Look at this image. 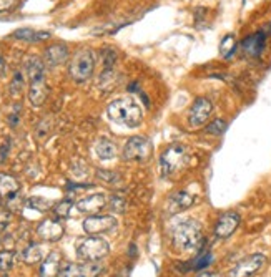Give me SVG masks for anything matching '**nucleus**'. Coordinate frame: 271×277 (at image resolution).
Listing matches in <instances>:
<instances>
[{
	"mask_svg": "<svg viewBox=\"0 0 271 277\" xmlns=\"http://www.w3.org/2000/svg\"><path fill=\"white\" fill-rule=\"evenodd\" d=\"M213 112V104L208 98H196L195 103L191 104L190 108V113H188V124L191 128H198V126H203L210 114Z\"/></svg>",
	"mask_w": 271,
	"mask_h": 277,
	"instance_id": "nucleus-8",
	"label": "nucleus"
},
{
	"mask_svg": "<svg viewBox=\"0 0 271 277\" xmlns=\"http://www.w3.org/2000/svg\"><path fill=\"white\" fill-rule=\"evenodd\" d=\"M264 260H266V258H264L263 254L248 256V258H244L243 260H239V262L234 266V268L231 269L230 276L231 277H251L263 268Z\"/></svg>",
	"mask_w": 271,
	"mask_h": 277,
	"instance_id": "nucleus-9",
	"label": "nucleus"
},
{
	"mask_svg": "<svg viewBox=\"0 0 271 277\" xmlns=\"http://www.w3.org/2000/svg\"><path fill=\"white\" fill-rule=\"evenodd\" d=\"M239 222H241V218H239L238 212H234V211L223 212L221 216L218 218V222L215 226V236L218 239H228L238 229Z\"/></svg>",
	"mask_w": 271,
	"mask_h": 277,
	"instance_id": "nucleus-11",
	"label": "nucleus"
},
{
	"mask_svg": "<svg viewBox=\"0 0 271 277\" xmlns=\"http://www.w3.org/2000/svg\"><path fill=\"white\" fill-rule=\"evenodd\" d=\"M62 268V256L60 252H50L47 258L42 260L40 266V277H59Z\"/></svg>",
	"mask_w": 271,
	"mask_h": 277,
	"instance_id": "nucleus-17",
	"label": "nucleus"
},
{
	"mask_svg": "<svg viewBox=\"0 0 271 277\" xmlns=\"http://www.w3.org/2000/svg\"><path fill=\"white\" fill-rule=\"evenodd\" d=\"M110 252V246L100 236H88L77 244V256L88 262H100Z\"/></svg>",
	"mask_w": 271,
	"mask_h": 277,
	"instance_id": "nucleus-3",
	"label": "nucleus"
},
{
	"mask_svg": "<svg viewBox=\"0 0 271 277\" xmlns=\"http://www.w3.org/2000/svg\"><path fill=\"white\" fill-rule=\"evenodd\" d=\"M25 72L32 80H37V78H44L45 76V64L44 60H40L39 56H30V58L25 62Z\"/></svg>",
	"mask_w": 271,
	"mask_h": 277,
	"instance_id": "nucleus-21",
	"label": "nucleus"
},
{
	"mask_svg": "<svg viewBox=\"0 0 271 277\" xmlns=\"http://www.w3.org/2000/svg\"><path fill=\"white\" fill-rule=\"evenodd\" d=\"M152 144L145 136L130 138L123 146L122 156L125 161H145L150 156Z\"/></svg>",
	"mask_w": 271,
	"mask_h": 277,
	"instance_id": "nucleus-7",
	"label": "nucleus"
},
{
	"mask_svg": "<svg viewBox=\"0 0 271 277\" xmlns=\"http://www.w3.org/2000/svg\"><path fill=\"white\" fill-rule=\"evenodd\" d=\"M22 88H24V75L20 72H17L12 78V83H10V93H12L14 96H17L20 95Z\"/></svg>",
	"mask_w": 271,
	"mask_h": 277,
	"instance_id": "nucleus-30",
	"label": "nucleus"
},
{
	"mask_svg": "<svg viewBox=\"0 0 271 277\" xmlns=\"http://www.w3.org/2000/svg\"><path fill=\"white\" fill-rule=\"evenodd\" d=\"M264 44H266V35H264L263 32H256V34L246 36V38L241 42V46L248 55L258 56L263 52Z\"/></svg>",
	"mask_w": 271,
	"mask_h": 277,
	"instance_id": "nucleus-18",
	"label": "nucleus"
},
{
	"mask_svg": "<svg viewBox=\"0 0 271 277\" xmlns=\"http://www.w3.org/2000/svg\"><path fill=\"white\" fill-rule=\"evenodd\" d=\"M15 264V252L14 250H0V270L7 272Z\"/></svg>",
	"mask_w": 271,
	"mask_h": 277,
	"instance_id": "nucleus-27",
	"label": "nucleus"
},
{
	"mask_svg": "<svg viewBox=\"0 0 271 277\" xmlns=\"http://www.w3.org/2000/svg\"><path fill=\"white\" fill-rule=\"evenodd\" d=\"M211 260H213V256L211 252H200V256L195 259V262L191 264V269H195V270H203V269H206L208 266L211 264Z\"/></svg>",
	"mask_w": 271,
	"mask_h": 277,
	"instance_id": "nucleus-28",
	"label": "nucleus"
},
{
	"mask_svg": "<svg viewBox=\"0 0 271 277\" xmlns=\"http://www.w3.org/2000/svg\"><path fill=\"white\" fill-rule=\"evenodd\" d=\"M103 266L100 262H85L82 264H75V262H69L62 269V276L64 277H98L102 274Z\"/></svg>",
	"mask_w": 271,
	"mask_h": 277,
	"instance_id": "nucleus-10",
	"label": "nucleus"
},
{
	"mask_svg": "<svg viewBox=\"0 0 271 277\" xmlns=\"http://www.w3.org/2000/svg\"><path fill=\"white\" fill-rule=\"evenodd\" d=\"M47 95H49V86H47L45 76L44 78H37V80L30 82L29 86V102L34 104V106H42L47 100Z\"/></svg>",
	"mask_w": 271,
	"mask_h": 277,
	"instance_id": "nucleus-16",
	"label": "nucleus"
},
{
	"mask_svg": "<svg viewBox=\"0 0 271 277\" xmlns=\"http://www.w3.org/2000/svg\"><path fill=\"white\" fill-rule=\"evenodd\" d=\"M25 208L29 209H35L39 212H45L50 209V201L44 200V198H39V196H34V198H29L27 202H25Z\"/></svg>",
	"mask_w": 271,
	"mask_h": 277,
	"instance_id": "nucleus-24",
	"label": "nucleus"
},
{
	"mask_svg": "<svg viewBox=\"0 0 271 277\" xmlns=\"http://www.w3.org/2000/svg\"><path fill=\"white\" fill-rule=\"evenodd\" d=\"M186 161V148L183 144H171L168 146L160 158V168L163 176H171L175 171H178Z\"/></svg>",
	"mask_w": 271,
	"mask_h": 277,
	"instance_id": "nucleus-5",
	"label": "nucleus"
},
{
	"mask_svg": "<svg viewBox=\"0 0 271 277\" xmlns=\"http://www.w3.org/2000/svg\"><path fill=\"white\" fill-rule=\"evenodd\" d=\"M72 208H74V202H72L70 200H64V201L57 202V204L54 206V212H55V216H57V218L65 219V218H69V216H70Z\"/></svg>",
	"mask_w": 271,
	"mask_h": 277,
	"instance_id": "nucleus-26",
	"label": "nucleus"
},
{
	"mask_svg": "<svg viewBox=\"0 0 271 277\" xmlns=\"http://www.w3.org/2000/svg\"><path fill=\"white\" fill-rule=\"evenodd\" d=\"M22 259H24V262L25 264H29V266H34V264H39L42 259H44V252H42V248L39 244H29L27 248L24 249V252H22Z\"/></svg>",
	"mask_w": 271,
	"mask_h": 277,
	"instance_id": "nucleus-23",
	"label": "nucleus"
},
{
	"mask_svg": "<svg viewBox=\"0 0 271 277\" xmlns=\"http://www.w3.org/2000/svg\"><path fill=\"white\" fill-rule=\"evenodd\" d=\"M108 118L113 123L127 128H137L143 122V110L133 98H117L107 108Z\"/></svg>",
	"mask_w": 271,
	"mask_h": 277,
	"instance_id": "nucleus-1",
	"label": "nucleus"
},
{
	"mask_svg": "<svg viewBox=\"0 0 271 277\" xmlns=\"http://www.w3.org/2000/svg\"><path fill=\"white\" fill-rule=\"evenodd\" d=\"M226 122L225 120H215V122H211L210 124L206 126V132L210 133V134H215V136H220V134H223L226 132Z\"/></svg>",
	"mask_w": 271,
	"mask_h": 277,
	"instance_id": "nucleus-29",
	"label": "nucleus"
},
{
	"mask_svg": "<svg viewBox=\"0 0 271 277\" xmlns=\"http://www.w3.org/2000/svg\"><path fill=\"white\" fill-rule=\"evenodd\" d=\"M69 58V48L65 45H52L45 50V56H44V64L49 68H55L62 64H65V60Z\"/></svg>",
	"mask_w": 271,
	"mask_h": 277,
	"instance_id": "nucleus-15",
	"label": "nucleus"
},
{
	"mask_svg": "<svg viewBox=\"0 0 271 277\" xmlns=\"http://www.w3.org/2000/svg\"><path fill=\"white\" fill-rule=\"evenodd\" d=\"M195 196L188 191H176L175 194L170 196L168 204H166V211L170 214H178L190 209L195 204Z\"/></svg>",
	"mask_w": 271,
	"mask_h": 277,
	"instance_id": "nucleus-13",
	"label": "nucleus"
},
{
	"mask_svg": "<svg viewBox=\"0 0 271 277\" xmlns=\"http://www.w3.org/2000/svg\"><path fill=\"white\" fill-rule=\"evenodd\" d=\"M198 277H220V274H216V272H201Z\"/></svg>",
	"mask_w": 271,
	"mask_h": 277,
	"instance_id": "nucleus-36",
	"label": "nucleus"
},
{
	"mask_svg": "<svg viewBox=\"0 0 271 277\" xmlns=\"http://www.w3.org/2000/svg\"><path fill=\"white\" fill-rule=\"evenodd\" d=\"M37 234L44 241L49 242H57L64 238L65 228L59 219H44L37 226Z\"/></svg>",
	"mask_w": 271,
	"mask_h": 277,
	"instance_id": "nucleus-12",
	"label": "nucleus"
},
{
	"mask_svg": "<svg viewBox=\"0 0 271 277\" xmlns=\"http://www.w3.org/2000/svg\"><path fill=\"white\" fill-rule=\"evenodd\" d=\"M14 36L25 42H42L50 38V32H37L34 28H19L14 32Z\"/></svg>",
	"mask_w": 271,
	"mask_h": 277,
	"instance_id": "nucleus-22",
	"label": "nucleus"
},
{
	"mask_svg": "<svg viewBox=\"0 0 271 277\" xmlns=\"http://www.w3.org/2000/svg\"><path fill=\"white\" fill-rule=\"evenodd\" d=\"M20 184L14 176L0 173V198H5L7 201H10L12 198L19 196Z\"/></svg>",
	"mask_w": 271,
	"mask_h": 277,
	"instance_id": "nucleus-19",
	"label": "nucleus"
},
{
	"mask_svg": "<svg viewBox=\"0 0 271 277\" xmlns=\"http://www.w3.org/2000/svg\"><path fill=\"white\" fill-rule=\"evenodd\" d=\"M203 244V229L201 224L195 219H185L178 222L173 229V246L178 250L190 252L198 250Z\"/></svg>",
	"mask_w": 271,
	"mask_h": 277,
	"instance_id": "nucleus-2",
	"label": "nucleus"
},
{
	"mask_svg": "<svg viewBox=\"0 0 271 277\" xmlns=\"http://www.w3.org/2000/svg\"><path fill=\"white\" fill-rule=\"evenodd\" d=\"M220 52L225 58H230V56L236 52V42H234V36L230 34L226 35L225 38L221 40V45H220Z\"/></svg>",
	"mask_w": 271,
	"mask_h": 277,
	"instance_id": "nucleus-25",
	"label": "nucleus"
},
{
	"mask_svg": "<svg viewBox=\"0 0 271 277\" xmlns=\"http://www.w3.org/2000/svg\"><path fill=\"white\" fill-rule=\"evenodd\" d=\"M110 209L113 212H123L125 211V208H127V202H125L123 198H120V196H113L112 200H110Z\"/></svg>",
	"mask_w": 271,
	"mask_h": 277,
	"instance_id": "nucleus-31",
	"label": "nucleus"
},
{
	"mask_svg": "<svg viewBox=\"0 0 271 277\" xmlns=\"http://www.w3.org/2000/svg\"><path fill=\"white\" fill-rule=\"evenodd\" d=\"M10 221H12V219H10V214L5 211H0V232H4L5 229L9 228Z\"/></svg>",
	"mask_w": 271,
	"mask_h": 277,
	"instance_id": "nucleus-33",
	"label": "nucleus"
},
{
	"mask_svg": "<svg viewBox=\"0 0 271 277\" xmlns=\"http://www.w3.org/2000/svg\"><path fill=\"white\" fill-rule=\"evenodd\" d=\"M4 277H7V276H4Z\"/></svg>",
	"mask_w": 271,
	"mask_h": 277,
	"instance_id": "nucleus-38",
	"label": "nucleus"
},
{
	"mask_svg": "<svg viewBox=\"0 0 271 277\" xmlns=\"http://www.w3.org/2000/svg\"><path fill=\"white\" fill-rule=\"evenodd\" d=\"M95 154L100 160H113L117 156V144L108 138H100L95 144Z\"/></svg>",
	"mask_w": 271,
	"mask_h": 277,
	"instance_id": "nucleus-20",
	"label": "nucleus"
},
{
	"mask_svg": "<svg viewBox=\"0 0 271 277\" xmlns=\"http://www.w3.org/2000/svg\"><path fill=\"white\" fill-rule=\"evenodd\" d=\"M15 0H0V12H5L10 7H14Z\"/></svg>",
	"mask_w": 271,
	"mask_h": 277,
	"instance_id": "nucleus-34",
	"label": "nucleus"
},
{
	"mask_svg": "<svg viewBox=\"0 0 271 277\" xmlns=\"http://www.w3.org/2000/svg\"><path fill=\"white\" fill-rule=\"evenodd\" d=\"M103 208H107V198L102 192H95V194H90L87 198H83L77 202V209L80 212H87V214H97L100 212Z\"/></svg>",
	"mask_w": 271,
	"mask_h": 277,
	"instance_id": "nucleus-14",
	"label": "nucleus"
},
{
	"mask_svg": "<svg viewBox=\"0 0 271 277\" xmlns=\"http://www.w3.org/2000/svg\"><path fill=\"white\" fill-rule=\"evenodd\" d=\"M82 226L88 236H100V234L110 232L117 228V219L110 214H92L83 221Z\"/></svg>",
	"mask_w": 271,
	"mask_h": 277,
	"instance_id": "nucleus-6",
	"label": "nucleus"
},
{
	"mask_svg": "<svg viewBox=\"0 0 271 277\" xmlns=\"http://www.w3.org/2000/svg\"><path fill=\"white\" fill-rule=\"evenodd\" d=\"M19 120H20V114L17 113V108H15V112H14L12 114H10V124H12V128L17 126Z\"/></svg>",
	"mask_w": 271,
	"mask_h": 277,
	"instance_id": "nucleus-35",
	"label": "nucleus"
},
{
	"mask_svg": "<svg viewBox=\"0 0 271 277\" xmlns=\"http://www.w3.org/2000/svg\"><path fill=\"white\" fill-rule=\"evenodd\" d=\"M93 70H95V55H93V52L87 48L77 52L69 66L72 80H75L77 83L90 80L93 75Z\"/></svg>",
	"mask_w": 271,
	"mask_h": 277,
	"instance_id": "nucleus-4",
	"label": "nucleus"
},
{
	"mask_svg": "<svg viewBox=\"0 0 271 277\" xmlns=\"http://www.w3.org/2000/svg\"><path fill=\"white\" fill-rule=\"evenodd\" d=\"M269 30H271V25H269Z\"/></svg>",
	"mask_w": 271,
	"mask_h": 277,
	"instance_id": "nucleus-37",
	"label": "nucleus"
},
{
	"mask_svg": "<svg viewBox=\"0 0 271 277\" xmlns=\"http://www.w3.org/2000/svg\"><path fill=\"white\" fill-rule=\"evenodd\" d=\"M97 176L100 178L102 181H105V182H117L118 178H120L117 173H113V171H105V170H103V171H98Z\"/></svg>",
	"mask_w": 271,
	"mask_h": 277,
	"instance_id": "nucleus-32",
	"label": "nucleus"
}]
</instances>
